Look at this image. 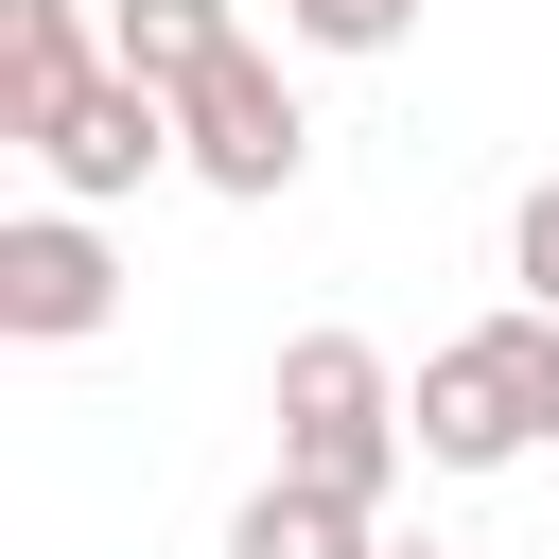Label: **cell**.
Instances as JSON below:
<instances>
[{
  "label": "cell",
  "mask_w": 559,
  "mask_h": 559,
  "mask_svg": "<svg viewBox=\"0 0 559 559\" xmlns=\"http://www.w3.org/2000/svg\"><path fill=\"white\" fill-rule=\"evenodd\" d=\"M507 262H524V297H542V314H559V175H542V192H524V210H507Z\"/></svg>",
  "instance_id": "30bf717a"
},
{
  "label": "cell",
  "mask_w": 559,
  "mask_h": 559,
  "mask_svg": "<svg viewBox=\"0 0 559 559\" xmlns=\"http://www.w3.org/2000/svg\"><path fill=\"white\" fill-rule=\"evenodd\" d=\"M87 70H105L87 0H0V140H35V122H52Z\"/></svg>",
  "instance_id": "8992f818"
},
{
  "label": "cell",
  "mask_w": 559,
  "mask_h": 559,
  "mask_svg": "<svg viewBox=\"0 0 559 559\" xmlns=\"http://www.w3.org/2000/svg\"><path fill=\"white\" fill-rule=\"evenodd\" d=\"M175 140H192V175H210V192H245V210H280V192H297V157H314L297 87H280V70L245 52V35H227V52L192 70V87H175Z\"/></svg>",
  "instance_id": "3957f363"
},
{
  "label": "cell",
  "mask_w": 559,
  "mask_h": 559,
  "mask_svg": "<svg viewBox=\"0 0 559 559\" xmlns=\"http://www.w3.org/2000/svg\"><path fill=\"white\" fill-rule=\"evenodd\" d=\"M262 402H280V472H314V489H349V507H384L402 454H419V419H402V384H384L367 332H297Z\"/></svg>",
  "instance_id": "6da1fadb"
},
{
  "label": "cell",
  "mask_w": 559,
  "mask_h": 559,
  "mask_svg": "<svg viewBox=\"0 0 559 559\" xmlns=\"http://www.w3.org/2000/svg\"><path fill=\"white\" fill-rule=\"evenodd\" d=\"M280 35H297V52H402L419 0H280Z\"/></svg>",
  "instance_id": "9c48e42d"
},
{
  "label": "cell",
  "mask_w": 559,
  "mask_h": 559,
  "mask_svg": "<svg viewBox=\"0 0 559 559\" xmlns=\"http://www.w3.org/2000/svg\"><path fill=\"white\" fill-rule=\"evenodd\" d=\"M384 559H454V542H384Z\"/></svg>",
  "instance_id": "7c38bea8"
},
{
  "label": "cell",
  "mask_w": 559,
  "mask_h": 559,
  "mask_svg": "<svg viewBox=\"0 0 559 559\" xmlns=\"http://www.w3.org/2000/svg\"><path fill=\"white\" fill-rule=\"evenodd\" d=\"M542 367H559V314H542V297L489 314V332H454V349L402 384L419 472H507V454H542Z\"/></svg>",
  "instance_id": "7a4b0ae2"
},
{
  "label": "cell",
  "mask_w": 559,
  "mask_h": 559,
  "mask_svg": "<svg viewBox=\"0 0 559 559\" xmlns=\"http://www.w3.org/2000/svg\"><path fill=\"white\" fill-rule=\"evenodd\" d=\"M35 175H52L70 210H105V192H140V175H192V140H175V87L105 52V70H87V87L35 122Z\"/></svg>",
  "instance_id": "277c9868"
},
{
  "label": "cell",
  "mask_w": 559,
  "mask_h": 559,
  "mask_svg": "<svg viewBox=\"0 0 559 559\" xmlns=\"http://www.w3.org/2000/svg\"><path fill=\"white\" fill-rule=\"evenodd\" d=\"M105 314H122L105 227H87L70 192H52V210H17V227H0V332H17V349H87Z\"/></svg>",
  "instance_id": "5b68a950"
},
{
  "label": "cell",
  "mask_w": 559,
  "mask_h": 559,
  "mask_svg": "<svg viewBox=\"0 0 559 559\" xmlns=\"http://www.w3.org/2000/svg\"><path fill=\"white\" fill-rule=\"evenodd\" d=\"M542 437H559V367H542Z\"/></svg>",
  "instance_id": "8fae6325"
},
{
  "label": "cell",
  "mask_w": 559,
  "mask_h": 559,
  "mask_svg": "<svg viewBox=\"0 0 559 559\" xmlns=\"http://www.w3.org/2000/svg\"><path fill=\"white\" fill-rule=\"evenodd\" d=\"M227 35H245L227 0H122V17H105V52H122V70H157V87H192Z\"/></svg>",
  "instance_id": "ba28073f"
},
{
  "label": "cell",
  "mask_w": 559,
  "mask_h": 559,
  "mask_svg": "<svg viewBox=\"0 0 559 559\" xmlns=\"http://www.w3.org/2000/svg\"><path fill=\"white\" fill-rule=\"evenodd\" d=\"M227 559H384V507H349V489H314V472H262V489L227 507Z\"/></svg>",
  "instance_id": "52a82bcc"
}]
</instances>
